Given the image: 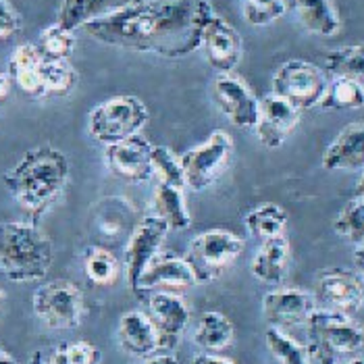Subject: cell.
Listing matches in <instances>:
<instances>
[{
    "mask_svg": "<svg viewBox=\"0 0 364 364\" xmlns=\"http://www.w3.org/2000/svg\"><path fill=\"white\" fill-rule=\"evenodd\" d=\"M215 15L210 0H127L82 29L107 46L186 58L200 50L202 31Z\"/></svg>",
    "mask_w": 364,
    "mask_h": 364,
    "instance_id": "cell-1",
    "label": "cell"
},
{
    "mask_svg": "<svg viewBox=\"0 0 364 364\" xmlns=\"http://www.w3.org/2000/svg\"><path fill=\"white\" fill-rule=\"evenodd\" d=\"M69 159L53 146L31 148L2 175V183L33 219L42 217L69 183Z\"/></svg>",
    "mask_w": 364,
    "mask_h": 364,
    "instance_id": "cell-2",
    "label": "cell"
},
{
    "mask_svg": "<svg viewBox=\"0 0 364 364\" xmlns=\"http://www.w3.org/2000/svg\"><path fill=\"white\" fill-rule=\"evenodd\" d=\"M55 260L53 240L36 223H0V271L15 283L44 279Z\"/></svg>",
    "mask_w": 364,
    "mask_h": 364,
    "instance_id": "cell-3",
    "label": "cell"
},
{
    "mask_svg": "<svg viewBox=\"0 0 364 364\" xmlns=\"http://www.w3.org/2000/svg\"><path fill=\"white\" fill-rule=\"evenodd\" d=\"M304 327L312 363L339 364L364 350V329L348 314L316 309Z\"/></svg>",
    "mask_w": 364,
    "mask_h": 364,
    "instance_id": "cell-4",
    "label": "cell"
},
{
    "mask_svg": "<svg viewBox=\"0 0 364 364\" xmlns=\"http://www.w3.org/2000/svg\"><path fill=\"white\" fill-rule=\"evenodd\" d=\"M148 121V109L136 96H112L92 109L87 132L98 144L111 146L138 136Z\"/></svg>",
    "mask_w": 364,
    "mask_h": 364,
    "instance_id": "cell-5",
    "label": "cell"
},
{
    "mask_svg": "<svg viewBox=\"0 0 364 364\" xmlns=\"http://www.w3.org/2000/svg\"><path fill=\"white\" fill-rule=\"evenodd\" d=\"M244 252V240L227 229H210L196 235L186 250V262L190 264L198 283L219 279L225 271Z\"/></svg>",
    "mask_w": 364,
    "mask_h": 364,
    "instance_id": "cell-6",
    "label": "cell"
},
{
    "mask_svg": "<svg viewBox=\"0 0 364 364\" xmlns=\"http://www.w3.org/2000/svg\"><path fill=\"white\" fill-rule=\"evenodd\" d=\"M327 84V73L321 67L302 58H291L279 65L275 71L271 92L302 112L321 105Z\"/></svg>",
    "mask_w": 364,
    "mask_h": 364,
    "instance_id": "cell-7",
    "label": "cell"
},
{
    "mask_svg": "<svg viewBox=\"0 0 364 364\" xmlns=\"http://www.w3.org/2000/svg\"><path fill=\"white\" fill-rule=\"evenodd\" d=\"M233 150H235L233 140L223 129H217L202 144H198L196 148L179 156L186 188L194 192H204L206 188H210L223 175L225 168L229 167L233 159Z\"/></svg>",
    "mask_w": 364,
    "mask_h": 364,
    "instance_id": "cell-8",
    "label": "cell"
},
{
    "mask_svg": "<svg viewBox=\"0 0 364 364\" xmlns=\"http://www.w3.org/2000/svg\"><path fill=\"white\" fill-rule=\"evenodd\" d=\"M33 312L48 329H75L84 316V294L71 281H48L33 294Z\"/></svg>",
    "mask_w": 364,
    "mask_h": 364,
    "instance_id": "cell-9",
    "label": "cell"
},
{
    "mask_svg": "<svg viewBox=\"0 0 364 364\" xmlns=\"http://www.w3.org/2000/svg\"><path fill=\"white\" fill-rule=\"evenodd\" d=\"M312 296L318 309L352 316L364 306V279L354 269H325L314 281Z\"/></svg>",
    "mask_w": 364,
    "mask_h": 364,
    "instance_id": "cell-10",
    "label": "cell"
},
{
    "mask_svg": "<svg viewBox=\"0 0 364 364\" xmlns=\"http://www.w3.org/2000/svg\"><path fill=\"white\" fill-rule=\"evenodd\" d=\"M198 281L186 262V258L168 252H159L144 269L136 287L132 289L138 296L148 294H181L190 287H194Z\"/></svg>",
    "mask_w": 364,
    "mask_h": 364,
    "instance_id": "cell-11",
    "label": "cell"
},
{
    "mask_svg": "<svg viewBox=\"0 0 364 364\" xmlns=\"http://www.w3.org/2000/svg\"><path fill=\"white\" fill-rule=\"evenodd\" d=\"M316 306V300L310 291L294 289V287H281L267 291L262 296V316L269 323V327L275 329H289V327H302L306 325L310 314Z\"/></svg>",
    "mask_w": 364,
    "mask_h": 364,
    "instance_id": "cell-12",
    "label": "cell"
},
{
    "mask_svg": "<svg viewBox=\"0 0 364 364\" xmlns=\"http://www.w3.org/2000/svg\"><path fill=\"white\" fill-rule=\"evenodd\" d=\"M300 117L302 112L296 107L271 92L258 100V119L254 125L256 138L269 150L281 148L300 125Z\"/></svg>",
    "mask_w": 364,
    "mask_h": 364,
    "instance_id": "cell-13",
    "label": "cell"
},
{
    "mask_svg": "<svg viewBox=\"0 0 364 364\" xmlns=\"http://www.w3.org/2000/svg\"><path fill=\"white\" fill-rule=\"evenodd\" d=\"M200 50L204 53L206 63L217 73H231L244 55V42L240 31L227 19L215 15L202 31Z\"/></svg>",
    "mask_w": 364,
    "mask_h": 364,
    "instance_id": "cell-14",
    "label": "cell"
},
{
    "mask_svg": "<svg viewBox=\"0 0 364 364\" xmlns=\"http://www.w3.org/2000/svg\"><path fill=\"white\" fill-rule=\"evenodd\" d=\"M213 98L235 127L254 129L258 119V98L246 82L231 73H219L213 82Z\"/></svg>",
    "mask_w": 364,
    "mask_h": 364,
    "instance_id": "cell-15",
    "label": "cell"
},
{
    "mask_svg": "<svg viewBox=\"0 0 364 364\" xmlns=\"http://www.w3.org/2000/svg\"><path fill=\"white\" fill-rule=\"evenodd\" d=\"M167 233L168 227L156 215L146 217L136 225V229L127 242V248H125V275H127V283L132 289L136 287L148 262L161 252V246H163Z\"/></svg>",
    "mask_w": 364,
    "mask_h": 364,
    "instance_id": "cell-16",
    "label": "cell"
},
{
    "mask_svg": "<svg viewBox=\"0 0 364 364\" xmlns=\"http://www.w3.org/2000/svg\"><path fill=\"white\" fill-rule=\"evenodd\" d=\"M150 152H152V144L141 136H134L107 146L105 163L114 177L127 183H144L152 177Z\"/></svg>",
    "mask_w": 364,
    "mask_h": 364,
    "instance_id": "cell-17",
    "label": "cell"
},
{
    "mask_svg": "<svg viewBox=\"0 0 364 364\" xmlns=\"http://www.w3.org/2000/svg\"><path fill=\"white\" fill-rule=\"evenodd\" d=\"M148 316L152 318L159 337L161 352L168 354L190 325V309L177 294H148Z\"/></svg>",
    "mask_w": 364,
    "mask_h": 364,
    "instance_id": "cell-18",
    "label": "cell"
},
{
    "mask_svg": "<svg viewBox=\"0 0 364 364\" xmlns=\"http://www.w3.org/2000/svg\"><path fill=\"white\" fill-rule=\"evenodd\" d=\"M117 339L123 352L136 356V358H150L161 354V337L148 316V312L129 310L119 318Z\"/></svg>",
    "mask_w": 364,
    "mask_h": 364,
    "instance_id": "cell-19",
    "label": "cell"
},
{
    "mask_svg": "<svg viewBox=\"0 0 364 364\" xmlns=\"http://www.w3.org/2000/svg\"><path fill=\"white\" fill-rule=\"evenodd\" d=\"M325 171H363L364 168V121L346 125L331 141L321 159Z\"/></svg>",
    "mask_w": 364,
    "mask_h": 364,
    "instance_id": "cell-20",
    "label": "cell"
},
{
    "mask_svg": "<svg viewBox=\"0 0 364 364\" xmlns=\"http://www.w3.org/2000/svg\"><path fill=\"white\" fill-rule=\"evenodd\" d=\"M42 60L44 55L36 44H21L9 60V77L29 98H46L42 85Z\"/></svg>",
    "mask_w": 364,
    "mask_h": 364,
    "instance_id": "cell-21",
    "label": "cell"
},
{
    "mask_svg": "<svg viewBox=\"0 0 364 364\" xmlns=\"http://www.w3.org/2000/svg\"><path fill=\"white\" fill-rule=\"evenodd\" d=\"M289 262H291L289 240L285 235H279L273 240H264L260 244L258 252L254 254L250 271H252L254 277L262 283L281 285L287 277Z\"/></svg>",
    "mask_w": 364,
    "mask_h": 364,
    "instance_id": "cell-22",
    "label": "cell"
},
{
    "mask_svg": "<svg viewBox=\"0 0 364 364\" xmlns=\"http://www.w3.org/2000/svg\"><path fill=\"white\" fill-rule=\"evenodd\" d=\"M300 26L321 38H331L341 29V17L333 0H285Z\"/></svg>",
    "mask_w": 364,
    "mask_h": 364,
    "instance_id": "cell-23",
    "label": "cell"
},
{
    "mask_svg": "<svg viewBox=\"0 0 364 364\" xmlns=\"http://www.w3.org/2000/svg\"><path fill=\"white\" fill-rule=\"evenodd\" d=\"M235 339L233 323L217 310H206L198 316L194 327V343L204 352H223Z\"/></svg>",
    "mask_w": 364,
    "mask_h": 364,
    "instance_id": "cell-24",
    "label": "cell"
},
{
    "mask_svg": "<svg viewBox=\"0 0 364 364\" xmlns=\"http://www.w3.org/2000/svg\"><path fill=\"white\" fill-rule=\"evenodd\" d=\"M154 213L161 221H165L168 229L183 231L192 225V217L188 204L183 200V190L171 188L167 183H159L154 190Z\"/></svg>",
    "mask_w": 364,
    "mask_h": 364,
    "instance_id": "cell-25",
    "label": "cell"
},
{
    "mask_svg": "<svg viewBox=\"0 0 364 364\" xmlns=\"http://www.w3.org/2000/svg\"><path fill=\"white\" fill-rule=\"evenodd\" d=\"M287 221H289V217H287V210L283 206L267 202V204H260V206L252 208L246 215L244 225H246L250 235H254L260 242H264V240H273V237L285 235Z\"/></svg>",
    "mask_w": 364,
    "mask_h": 364,
    "instance_id": "cell-26",
    "label": "cell"
},
{
    "mask_svg": "<svg viewBox=\"0 0 364 364\" xmlns=\"http://www.w3.org/2000/svg\"><path fill=\"white\" fill-rule=\"evenodd\" d=\"M325 111H356L364 107V84L348 77H331L318 105Z\"/></svg>",
    "mask_w": 364,
    "mask_h": 364,
    "instance_id": "cell-27",
    "label": "cell"
},
{
    "mask_svg": "<svg viewBox=\"0 0 364 364\" xmlns=\"http://www.w3.org/2000/svg\"><path fill=\"white\" fill-rule=\"evenodd\" d=\"M329 77H348L364 84V44L339 46L325 56V69Z\"/></svg>",
    "mask_w": 364,
    "mask_h": 364,
    "instance_id": "cell-28",
    "label": "cell"
},
{
    "mask_svg": "<svg viewBox=\"0 0 364 364\" xmlns=\"http://www.w3.org/2000/svg\"><path fill=\"white\" fill-rule=\"evenodd\" d=\"M77 71L73 69V65L69 60H55V58H46L42 60V85H44V94L63 98L67 94L73 92V87L77 85Z\"/></svg>",
    "mask_w": 364,
    "mask_h": 364,
    "instance_id": "cell-29",
    "label": "cell"
},
{
    "mask_svg": "<svg viewBox=\"0 0 364 364\" xmlns=\"http://www.w3.org/2000/svg\"><path fill=\"white\" fill-rule=\"evenodd\" d=\"M107 4L109 0H63L55 23L75 33V29H82L92 19L100 17L107 11Z\"/></svg>",
    "mask_w": 364,
    "mask_h": 364,
    "instance_id": "cell-30",
    "label": "cell"
},
{
    "mask_svg": "<svg viewBox=\"0 0 364 364\" xmlns=\"http://www.w3.org/2000/svg\"><path fill=\"white\" fill-rule=\"evenodd\" d=\"M84 273L94 285H111L121 273V264L111 250L92 246L84 254Z\"/></svg>",
    "mask_w": 364,
    "mask_h": 364,
    "instance_id": "cell-31",
    "label": "cell"
},
{
    "mask_svg": "<svg viewBox=\"0 0 364 364\" xmlns=\"http://www.w3.org/2000/svg\"><path fill=\"white\" fill-rule=\"evenodd\" d=\"M264 339H267L269 352L279 364H312L306 346L296 341L287 331L269 327L264 333Z\"/></svg>",
    "mask_w": 364,
    "mask_h": 364,
    "instance_id": "cell-32",
    "label": "cell"
},
{
    "mask_svg": "<svg viewBox=\"0 0 364 364\" xmlns=\"http://www.w3.org/2000/svg\"><path fill=\"white\" fill-rule=\"evenodd\" d=\"M333 229L341 240L354 246H364V200L354 198L348 202L336 217Z\"/></svg>",
    "mask_w": 364,
    "mask_h": 364,
    "instance_id": "cell-33",
    "label": "cell"
},
{
    "mask_svg": "<svg viewBox=\"0 0 364 364\" xmlns=\"http://www.w3.org/2000/svg\"><path fill=\"white\" fill-rule=\"evenodd\" d=\"M150 163H152V175L159 177V183H167L171 188L183 190L186 179H183V168L179 156L167 146H152L150 152Z\"/></svg>",
    "mask_w": 364,
    "mask_h": 364,
    "instance_id": "cell-34",
    "label": "cell"
},
{
    "mask_svg": "<svg viewBox=\"0 0 364 364\" xmlns=\"http://www.w3.org/2000/svg\"><path fill=\"white\" fill-rule=\"evenodd\" d=\"M75 33L69 29L60 28L58 23H53L40 33L38 40V48L46 58H55V60H69L73 50H75Z\"/></svg>",
    "mask_w": 364,
    "mask_h": 364,
    "instance_id": "cell-35",
    "label": "cell"
},
{
    "mask_svg": "<svg viewBox=\"0 0 364 364\" xmlns=\"http://www.w3.org/2000/svg\"><path fill=\"white\" fill-rule=\"evenodd\" d=\"M242 2V15L246 23L254 28H264L287 13V2L285 0H240Z\"/></svg>",
    "mask_w": 364,
    "mask_h": 364,
    "instance_id": "cell-36",
    "label": "cell"
},
{
    "mask_svg": "<svg viewBox=\"0 0 364 364\" xmlns=\"http://www.w3.org/2000/svg\"><path fill=\"white\" fill-rule=\"evenodd\" d=\"M48 364H102V354L90 341H71L58 346Z\"/></svg>",
    "mask_w": 364,
    "mask_h": 364,
    "instance_id": "cell-37",
    "label": "cell"
},
{
    "mask_svg": "<svg viewBox=\"0 0 364 364\" xmlns=\"http://www.w3.org/2000/svg\"><path fill=\"white\" fill-rule=\"evenodd\" d=\"M21 29V17L9 4V0H0V40H11Z\"/></svg>",
    "mask_w": 364,
    "mask_h": 364,
    "instance_id": "cell-38",
    "label": "cell"
},
{
    "mask_svg": "<svg viewBox=\"0 0 364 364\" xmlns=\"http://www.w3.org/2000/svg\"><path fill=\"white\" fill-rule=\"evenodd\" d=\"M136 364H179V360L173 354H156L150 358H141L140 363Z\"/></svg>",
    "mask_w": 364,
    "mask_h": 364,
    "instance_id": "cell-39",
    "label": "cell"
},
{
    "mask_svg": "<svg viewBox=\"0 0 364 364\" xmlns=\"http://www.w3.org/2000/svg\"><path fill=\"white\" fill-rule=\"evenodd\" d=\"M192 364H235V363L227 360V358H223V356H215V354H200V356H196V358L192 360Z\"/></svg>",
    "mask_w": 364,
    "mask_h": 364,
    "instance_id": "cell-40",
    "label": "cell"
},
{
    "mask_svg": "<svg viewBox=\"0 0 364 364\" xmlns=\"http://www.w3.org/2000/svg\"><path fill=\"white\" fill-rule=\"evenodd\" d=\"M352 260H354V271L364 279V246H356Z\"/></svg>",
    "mask_w": 364,
    "mask_h": 364,
    "instance_id": "cell-41",
    "label": "cell"
},
{
    "mask_svg": "<svg viewBox=\"0 0 364 364\" xmlns=\"http://www.w3.org/2000/svg\"><path fill=\"white\" fill-rule=\"evenodd\" d=\"M11 77H9V73H2L0 71V102L9 96V92H11Z\"/></svg>",
    "mask_w": 364,
    "mask_h": 364,
    "instance_id": "cell-42",
    "label": "cell"
},
{
    "mask_svg": "<svg viewBox=\"0 0 364 364\" xmlns=\"http://www.w3.org/2000/svg\"><path fill=\"white\" fill-rule=\"evenodd\" d=\"M356 198L358 200H364V168L360 171V177L356 181Z\"/></svg>",
    "mask_w": 364,
    "mask_h": 364,
    "instance_id": "cell-43",
    "label": "cell"
},
{
    "mask_svg": "<svg viewBox=\"0 0 364 364\" xmlns=\"http://www.w3.org/2000/svg\"><path fill=\"white\" fill-rule=\"evenodd\" d=\"M0 364H17V360H15L2 346H0Z\"/></svg>",
    "mask_w": 364,
    "mask_h": 364,
    "instance_id": "cell-44",
    "label": "cell"
},
{
    "mask_svg": "<svg viewBox=\"0 0 364 364\" xmlns=\"http://www.w3.org/2000/svg\"><path fill=\"white\" fill-rule=\"evenodd\" d=\"M28 364H48V363L44 360V354H42V352H36V354L29 358Z\"/></svg>",
    "mask_w": 364,
    "mask_h": 364,
    "instance_id": "cell-45",
    "label": "cell"
},
{
    "mask_svg": "<svg viewBox=\"0 0 364 364\" xmlns=\"http://www.w3.org/2000/svg\"><path fill=\"white\" fill-rule=\"evenodd\" d=\"M346 364H364L363 358H352V360H348Z\"/></svg>",
    "mask_w": 364,
    "mask_h": 364,
    "instance_id": "cell-46",
    "label": "cell"
},
{
    "mask_svg": "<svg viewBox=\"0 0 364 364\" xmlns=\"http://www.w3.org/2000/svg\"><path fill=\"white\" fill-rule=\"evenodd\" d=\"M2 298H4V291H2V285H0V304H2Z\"/></svg>",
    "mask_w": 364,
    "mask_h": 364,
    "instance_id": "cell-47",
    "label": "cell"
}]
</instances>
